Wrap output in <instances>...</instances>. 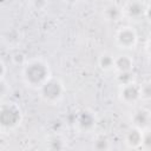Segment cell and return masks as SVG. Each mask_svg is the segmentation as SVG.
Returning <instances> with one entry per match:
<instances>
[{"mask_svg": "<svg viewBox=\"0 0 151 151\" xmlns=\"http://www.w3.org/2000/svg\"><path fill=\"white\" fill-rule=\"evenodd\" d=\"M51 76L52 71L50 64L41 57L26 59L21 65V79L24 84L32 90H39Z\"/></svg>", "mask_w": 151, "mask_h": 151, "instance_id": "obj_1", "label": "cell"}, {"mask_svg": "<svg viewBox=\"0 0 151 151\" xmlns=\"http://www.w3.org/2000/svg\"><path fill=\"white\" fill-rule=\"evenodd\" d=\"M24 119L21 107L14 101L0 104V132H12L18 129Z\"/></svg>", "mask_w": 151, "mask_h": 151, "instance_id": "obj_2", "label": "cell"}, {"mask_svg": "<svg viewBox=\"0 0 151 151\" xmlns=\"http://www.w3.org/2000/svg\"><path fill=\"white\" fill-rule=\"evenodd\" d=\"M38 91H39V97L44 103L48 105H58L59 103L63 101L65 97L66 87L60 78L51 76L40 86Z\"/></svg>", "mask_w": 151, "mask_h": 151, "instance_id": "obj_3", "label": "cell"}, {"mask_svg": "<svg viewBox=\"0 0 151 151\" xmlns=\"http://www.w3.org/2000/svg\"><path fill=\"white\" fill-rule=\"evenodd\" d=\"M114 44L123 51H130L138 45V33L130 25H123L114 33Z\"/></svg>", "mask_w": 151, "mask_h": 151, "instance_id": "obj_4", "label": "cell"}, {"mask_svg": "<svg viewBox=\"0 0 151 151\" xmlns=\"http://www.w3.org/2000/svg\"><path fill=\"white\" fill-rule=\"evenodd\" d=\"M123 18L131 21L143 20L149 12V6L144 0H126L122 6Z\"/></svg>", "mask_w": 151, "mask_h": 151, "instance_id": "obj_5", "label": "cell"}, {"mask_svg": "<svg viewBox=\"0 0 151 151\" xmlns=\"http://www.w3.org/2000/svg\"><path fill=\"white\" fill-rule=\"evenodd\" d=\"M74 125H76V129L83 133L92 132L97 125V117L93 111L88 109H83L76 113Z\"/></svg>", "mask_w": 151, "mask_h": 151, "instance_id": "obj_6", "label": "cell"}, {"mask_svg": "<svg viewBox=\"0 0 151 151\" xmlns=\"http://www.w3.org/2000/svg\"><path fill=\"white\" fill-rule=\"evenodd\" d=\"M118 97L122 103L125 105H134L140 99V85L137 81H131L127 84L119 85L118 87Z\"/></svg>", "mask_w": 151, "mask_h": 151, "instance_id": "obj_7", "label": "cell"}, {"mask_svg": "<svg viewBox=\"0 0 151 151\" xmlns=\"http://www.w3.org/2000/svg\"><path fill=\"white\" fill-rule=\"evenodd\" d=\"M150 123H151V113L149 109L139 107L131 116V126L137 127L142 131L150 129Z\"/></svg>", "mask_w": 151, "mask_h": 151, "instance_id": "obj_8", "label": "cell"}, {"mask_svg": "<svg viewBox=\"0 0 151 151\" xmlns=\"http://www.w3.org/2000/svg\"><path fill=\"white\" fill-rule=\"evenodd\" d=\"M142 136H143V131L142 130L131 126L126 131V133L124 136V144L126 145L127 149H131V150L140 149V145H142Z\"/></svg>", "mask_w": 151, "mask_h": 151, "instance_id": "obj_9", "label": "cell"}, {"mask_svg": "<svg viewBox=\"0 0 151 151\" xmlns=\"http://www.w3.org/2000/svg\"><path fill=\"white\" fill-rule=\"evenodd\" d=\"M134 68V60L129 54H118L114 57V64H113V71L116 73H123V72H130Z\"/></svg>", "mask_w": 151, "mask_h": 151, "instance_id": "obj_10", "label": "cell"}, {"mask_svg": "<svg viewBox=\"0 0 151 151\" xmlns=\"http://www.w3.org/2000/svg\"><path fill=\"white\" fill-rule=\"evenodd\" d=\"M103 18L109 22H117L123 19L122 7L117 4H107L103 7Z\"/></svg>", "mask_w": 151, "mask_h": 151, "instance_id": "obj_11", "label": "cell"}, {"mask_svg": "<svg viewBox=\"0 0 151 151\" xmlns=\"http://www.w3.org/2000/svg\"><path fill=\"white\" fill-rule=\"evenodd\" d=\"M113 64H114V55H112L110 52H101L98 55L97 65L101 72L113 71Z\"/></svg>", "mask_w": 151, "mask_h": 151, "instance_id": "obj_12", "label": "cell"}, {"mask_svg": "<svg viewBox=\"0 0 151 151\" xmlns=\"http://www.w3.org/2000/svg\"><path fill=\"white\" fill-rule=\"evenodd\" d=\"M46 146L50 150H63L67 146V140L61 134H52L48 137Z\"/></svg>", "mask_w": 151, "mask_h": 151, "instance_id": "obj_13", "label": "cell"}, {"mask_svg": "<svg viewBox=\"0 0 151 151\" xmlns=\"http://www.w3.org/2000/svg\"><path fill=\"white\" fill-rule=\"evenodd\" d=\"M93 149L99 150V151H104V150H109L111 149V142L110 139L104 136V134H98L94 139H93Z\"/></svg>", "mask_w": 151, "mask_h": 151, "instance_id": "obj_14", "label": "cell"}, {"mask_svg": "<svg viewBox=\"0 0 151 151\" xmlns=\"http://www.w3.org/2000/svg\"><path fill=\"white\" fill-rule=\"evenodd\" d=\"M116 80L118 83V85H123V84H127L131 81H136V77L133 71L130 72H123V73H117Z\"/></svg>", "mask_w": 151, "mask_h": 151, "instance_id": "obj_15", "label": "cell"}, {"mask_svg": "<svg viewBox=\"0 0 151 151\" xmlns=\"http://www.w3.org/2000/svg\"><path fill=\"white\" fill-rule=\"evenodd\" d=\"M140 149H143L145 151H150V149H151V131H150V129L143 131Z\"/></svg>", "mask_w": 151, "mask_h": 151, "instance_id": "obj_16", "label": "cell"}, {"mask_svg": "<svg viewBox=\"0 0 151 151\" xmlns=\"http://www.w3.org/2000/svg\"><path fill=\"white\" fill-rule=\"evenodd\" d=\"M29 5L37 12H44L48 7V0H29Z\"/></svg>", "mask_w": 151, "mask_h": 151, "instance_id": "obj_17", "label": "cell"}, {"mask_svg": "<svg viewBox=\"0 0 151 151\" xmlns=\"http://www.w3.org/2000/svg\"><path fill=\"white\" fill-rule=\"evenodd\" d=\"M151 97V87L149 83H145L140 85V99L142 100H149Z\"/></svg>", "mask_w": 151, "mask_h": 151, "instance_id": "obj_18", "label": "cell"}, {"mask_svg": "<svg viewBox=\"0 0 151 151\" xmlns=\"http://www.w3.org/2000/svg\"><path fill=\"white\" fill-rule=\"evenodd\" d=\"M7 72V67H6V64L4 63L2 59H0V79H4L5 74Z\"/></svg>", "mask_w": 151, "mask_h": 151, "instance_id": "obj_19", "label": "cell"}, {"mask_svg": "<svg viewBox=\"0 0 151 151\" xmlns=\"http://www.w3.org/2000/svg\"><path fill=\"white\" fill-rule=\"evenodd\" d=\"M7 91V86H6V83L4 79H0V97L4 96Z\"/></svg>", "mask_w": 151, "mask_h": 151, "instance_id": "obj_20", "label": "cell"}, {"mask_svg": "<svg viewBox=\"0 0 151 151\" xmlns=\"http://www.w3.org/2000/svg\"><path fill=\"white\" fill-rule=\"evenodd\" d=\"M65 4H67V5H76V4H78L79 2V0H63Z\"/></svg>", "mask_w": 151, "mask_h": 151, "instance_id": "obj_21", "label": "cell"}]
</instances>
